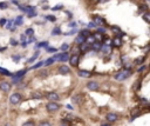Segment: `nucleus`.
I'll return each instance as SVG.
<instances>
[{"label":"nucleus","mask_w":150,"mask_h":126,"mask_svg":"<svg viewBox=\"0 0 150 126\" xmlns=\"http://www.w3.org/2000/svg\"><path fill=\"white\" fill-rule=\"evenodd\" d=\"M131 73H132L131 70H126V68H124L123 71L115 74V75H114V79L117 80V81H123V80L128 79L129 77H131Z\"/></svg>","instance_id":"f257e3e1"},{"label":"nucleus","mask_w":150,"mask_h":126,"mask_svg":"<svg viewBox=\"0 0 150 126\" xmlns=\"http://www.w3.org/2000/svg\"><path fill=\"white\" fill-rule=\"evenodd\" d=\"M21 100H22V94H21V93L15 92V93H13V94L9 97V103H11L12 105L19 104Z\"/></svg>","instance_id":"f03ea898"},{"label":"nucleus","mask_w":150,"mask_h":126,"mask_svg":"<svg viewBox=\"0 0 150 126\" xmlns=\"http://www.w3.org/2000/svg\"><path fill=\"white\" fill-rule=\"evenodd\" d=\"M60 107H61V105L55 103V102H49V103H47V105H46V108L48 112H56Z\"/></svg>","instance_id":"7ed1b4c3"},{"label":"nucleus","mask_w":150,"mask_h":126,"mask_svg":"<svg viewBox=\"0 0 150 126\" xmlns=\"http://www.w3.org/2000/svg\"><path fill=\"white\" fill-rule=\"evenodd\" d=\"M12 89V85L8 83V81H1L0 83V91H3V92H9V90Z\"/></svg>","instance_id":"20e7f679"},{"label":"nucleus","mask_w":150,"mask_h":126,"mask_svg":"<svg viewBox=\"0 0 150 126\" xmlns=\"http://www.w3.org/2000/svg\"><path fill=\"white\" fill-rule=\"evenodd\" d=\"M83 95L82 94H75L72 98V102H73V104H75V105H82V103H83Z\"/></svg>","instance_id":"39448f33"},{"label":"nucleus","mask_w":150,"mask_h":126,"mask_svg":"<svg viewBox=\"0 0 150 126\" xmlns=\"http://www.w3.org/2000/svg\"><path fill=\"white\" fill-rule=\"evenodd\" d=\"M47 97V99H48L49 102H59L60 100V95L58 94V93H55V92H51V93H48V94L46 95Z\"/></svg>","instance_id":"423d86ee"},{"label":"nucleus","mask_w":150,"mask_h":126,"mask_svg":"<svg viewBox=\"0 0 150 126\" xmlns=\"http://www.w3.org/2000/svg\"><path fill=\"white\" fill-rule=\"evenodd\" d=\"M87 89L90 90V91H97L98 90V83L97 81H94V80L88 81V83H87Z\"/></svg>","instance_id":"0eeeda50"},{"label":"nucleus","mask_w":150,"mask_h":126,"mask_svg":"<svg viewBox=\"0 0 150 126\" xmlns=\"http://www.w3.org/2000/svg\"><path fill=\"white\" fill-rule=\"evenodd\" d=\"M58 72L60 74H63V75H66V74L71 73V68L68 67L67 65H61V66L58 68Z\"/></svg>","instance_id":"6e6552de"},{"label":"nucleus","mask_w":150,"mask_h":126,"mask_svg":"<svg viewBox=\"0 0 150 126\" xmlns=\"http://www.w3.org/2000/svg\"><path fill=\"white\" fill-rule=\"evenodd\" d=\"M106 119H107L108 123H115V121H117V119H119V116H117L116 113H108L107 116H106Z\"/></svg>","instance_id":"1a4fd4ad"},{"label":"nucleus","mask_w":150,"mask_h":126,"mask_svg":"<svg viewBox=\"0 0 150 126\" xmlns=\"http://www.w3.org/2000/svg\"><path fill=\"white\" fill-rule=\"evenodd\" d=\"M79 54H73L72 57H69V62H71L72 66H77L79 65Z\"/></svg>","instance_id":"9d476101"},{"label":"nucleus","mask_w":150,"mask_h":126,"mask_svg":"<svg viewBox=\"0 0 150 126\" xmlns=\"http://www.w3.org/2000/svg\"><path fill=\"white\" fill-rule=\"evenodd\" d=\"M111 45H113L114 47H121L122 46V39L120 37H115L111 40Z\"/></svg>","instance_id":"9b49d317"},{"label":"nucleus","mask_w":150,"mask_h":126,"mask_svg":"<svg viewBox=\"0 0 150 126\" xmlns=\"http://www.w3.org/2000/svg\"><path fill=\"white\" fill-rule=\"evenodd\" d=\"M69 57H71V55L68 54L67 52H63L62 54H60V57H59V59H58V61L66 62V61H68V60H69Z\"/></svg>","instance_id":"f8f14e48"},{"label":"nucleus","mask_w":150,"mask_h":126,"mask_svg":"<svg viewBox=\"0 0 150 126\" xmlns=\"http://www.w3.org/2000/svg\"><path fill=\"white\" fill-rule=\"evenodd\" d=\"M77 75H79L80 78H89L92 75V73L89 71H83V70H81V71L77 72Z\"/></svg>","instance_id":"ddd939ff"},{"label":"nucleus","mask_w":150,"mask_h":126,"mask_svg":"<svg viewBox=\"0 0 150 126\" xmlns=\"http://www.w3.org/2000/svg\"><path fill=\"white\" fill-rule=\"evenodd\" d=\"M75 41H76V44H79V45H82V44L86 43V38L83 37V35H81V34H79L76 37V39H75Z\"/></svg>","instance_id":"4468645a"},{"label":"nucleus","mask_w":150,"mask_h":126,"mask_svg":"<svg viewBox=\"0 0 150 126\" xmlns=\"http://www.w3.org/2000/svg\"><path fill=\"white\" fill-rule=\"evenodd\" d=\"M101 49L103 51L104 53H107V54H109V53L111 52V46H110V45H107V44H104L103 46H101Z\"/></svg>","instance_id":"2eb2a0df"},{"label":"nucleus","mask_w":150,"mask_h":126,"mask_svg":"<svg viewBox=\"0 0 150 126\" xmlns=\"http://www.w3.org/2000/svg\"><path fill=\"white\" fill-rule=\"evenodd\" d=\"M95 41H96V40H95L94 35H89L88 38H86V44H88V45H93Z\"/></svg>","instance_id":"dca6fc26"},{"label":"nucleus","mask_w":150,"mask_h":126,"mask_svg":"<svg viewBox=\"0 0 150 126\" xmlns=\"http://www.w3.org/2000/svg\"><path fill=\"white\" fill-rule=\"evenodd\" d=\"M80 51H81V52H86V51H88V48H89V45L88 44H82V45H80Z\"/></svg>","instance_id":"f3484780"},{"label":"nucleus","mask_w":150,"mask_h":126,"mask_svg":"<svg viewBox=\"0 0 150 126\" xmlns=\"http://www.w3.org/2000/svg\"><path fill=\"white\" fill-rule=\"evenodd\" d=\"M143 20H144L145 22H148V24L150 22V13H149V12H145V13L143 14Z\"/></svg>","instance_id":"a211bd4d"},{"label":"nucleus","mask_w":150,"mask_h":126,"mask_svg":"<svg viewBox=\"0 0 150 126\" xmlns=\"http://www.w3.org/2000/svg\"><path fill=\"white\" fill-rule=\"evenodd\" d=\"M39 77H40V78H46V77H48V71H47V70L40 71V72H39Z\"/></svg>","instance_id":"6ab92c4d"},{"label":"nucleus","mask_w":150,"mask_h":126,"mask_svg":"<svg viewBox=\"0 0 150 126\" xmlns=\"http://www.w3.org/2000/svg\"><path fill=\"white\" fill-rule=\"evenodd\" d=\"M93 22H94V24L97 26V25L103 24V22H104V19H102V18H95V20H94Z\"/></svg>","instance_id":"aec40b11"},{"label":"nucleus","mask_w":150,"mask_h":126,"mask_svg":"<svg viewBox=\"0 0 150 126\" xmlns=\"http://www.w3.org/2000/svg\"><path fill=\"white\" fill-rule=\"evenodd\" d=\"M145 60V57H140V58H137V59H135V64L136 65H140V64H142V62Z\"/></svg>","instance_id":"412c9836"},{"label":"nucleus","mask_w":150,"mask_h":126,"mask_svg":"<svg viewBox=\"0 0 150 126\" xmlns=\"http://www.w3.org/2000/svg\"><path fill=\"white\" fill-rule=\"evenodd\" d=\"M111 30H113V32H114L115 34H116L117 37H120V35H122V31H120V28H119V27H113Z\"/></svg>","instance_id":"4be33fe9"},{"label":"nucleus","mask_w":150,"mask_h":126,"mask_svg":"<svg viewBox=\"0 0 150 126\" xmlns=\"http://www.w3.org/2000/svg\"><path fill=\"white\" fill-rule=\"evenodd\" d=\"M0 73L5 74V75H11V77H12V73H11L9 71H7V70H5V68H3V67H0Z\"/></svg>","instance_id":"5701e85b"},{"label":"nucleus","mask_w":150,"mask_h":126,"mask_svg":"<svg viewBox=\"0 0 150 126\" xmlns=\"http://www.w3.org/2000/svg\"><path fill=\"white\" fill-rule=\"evenodd\" d=\"M15 25L18 26V25H22L24 24V21H22V17L21 16H19V17H16V19H15Z\"/></svg>","instance_id":"b1692460"},{"label":"nucleus","mask_w":150,"mask_h":126,"mask_svg":"<svg viewBox=\"0 0 150 126\" xmlns=\"http://www.w3.org/2000/svg\"><path fill=\"white\" fill-rule=\"evenodd\" d=\"M92 47H93V49H96V51H97V49L101 48V44H100V43H96V41H95V43L92 45Z\"/></svg>","instance_id":"393cba45"},{"label":"nucleus","mask_w":150,"mask_h":126,"mask_svg":"<svg viewBox=\"0 0 150 126\" xmlns=\"http://www.w3.org/2000/svg\"><path fill=\"white\" fill-rule=\"evenodd\" d=\"M80 34H81V35H83L85 38H88L89 35H92V34H90V32H89L88 30H86V31H81V33H80Z\"/></svg>","instance_id":"a878e982"},{"label":"nucleus","mask_w":150,"mask_h":126,"mask_svg":"<svg viewBox=\"0 0 150 126\" xmlns=\"http://www.w3.org/2000/svg\"><path fill=\"white\" fill-rule=\"evenodd\" d=\"M32 95H33V98H35V99H41L42 98V95H41V93L40 92H33L32 93Z\"/></svg>","instance_id":"bb28decb"},{"label":"nucleus","mask_w":150,"mask_h":126,"mask_svg":"<svg viewBox=\"0 0 150 126\" xmlns=\"http://www.w3.org/2000/svg\"><path fill=\"white\" fill-rule=\"evenodd\" d=\"M68 48H69V45H68V44H62L61 47H60V49H61V51H63V52H67Z\"/></svg>","instance_id":"cd10ccee"},{"label":"nucleus","mask_w":150,"mask_h":126,"mask_svg":"<svg viewBox=\"0 0 150 126\" xmlns=\"http://www.w3.org/2000/svg\"><path fill=\"white\" fill-rule=\"evenodd\" d=\"M42 65H43V62H42V61H39V62H38V64L33 65V66H32V67H31V70H37L38 67H41Z\"/></svg>","instance_id":"c85d7f7f"},{"label":"nucleus","mask_w":150,"mask_h":126,"mask_svg":"<svg viewBox=\"0 0 150 126\" xmlns=\"http://www.w3.org/2000/svg\"><path fill=\"white\" fill-rule=\"evenodd\" d=\"M38 57H39V51H38V52H35V54H34L33 57H32V58L29 59V60H27V62H32V61H34V60H35V59H37Z\"/></svg>","instance_id":"c756f323"},{"label":"nucleus","mask_w":150,"mask_h":126,"mask_svg":"<svg viewBox=\"0 0 150 126\" xmlns=\"http://www.w3.org/2000/svg\"><path fill=\"white\" fill-rule=\"evenodd\" d=\"M53 62H54V59H53V58H49V59H47V60L43 62V64L46 65V66H49V65H52Z\"/></svg>","instance_id":"7c9ffc66"},{"label":"nucleus","mask_w":150,"mask_h":126,"mask_svg":"<svg viewBox=\"0 0 150 126\" xmlns=\"http://www.w3.org/2000/svg\"><path fill=\"white\" fill-rule=\"evenodd\" d=\"M140 12H148L147 5H141V6H140Z\"/></svg>","instance_id":"2f4dec72"},{"label":"nucleus","mask_w":150,"mask_h":126,"mask_svg":"<svg viewBox=\"0 0 150 126\" xmlns=\"http://www.w3.org/2000/svg\"><path fill=\"white\" fill-rule=\"evenodd\" d=\"M48 46V43L47 41H42V43H40V44H38V48H40V47H47Z\"/></svg>","instance_id":"473e14b6"},{"label":"nucleus","mask_w":150,"mask_h":126,"mask_svg":"<svg viewBox=\"0 0 150 126\" xmlns=\"http://www.w3.org/2000/svg\"><path fill=\"white\" fill-rule=\"evenodd\" d=\"M46 51L48 53H55L56 52V48H54V47H46Z\"/></svg>","instance_id":"72a5a7b5"},{"label":"nucleus","mask_w":150,"mask_h":126,"mask_svg":"<svg viewBox=\"0 0 150 126\" xmlns=\"http://www.w3.org/2000/svg\"><path fill=\"white\" fill-rule=\"evenodd\" d=\"M46 19H47V20H49V21H52V22L56 21V18H55L54 16H47V17H46Z\"/></svg>","instance_id":"f704fd0d"},{"label":"nucleus","mask_w":150,"mask_h":126,"mask_svg":"<svg viewBox=\"0 0 150 126\" xmlns=\"http://www.w3.org/2000/svg\"><path fill=\"white\" fill-rule=\"evenodd\" d=\"M12 58H13V61L14 62H19L20 59H21V57H20V55H13Z\"/></svg>","instance_id":"c9c22d12"},{"label":"nucleus","mask_w":150,"mask_h":126,"mask_svg":"<svg viewBox=\"0 0 150 126\" xmlns=\"http://www.w3.org/2000/svg\"><path fill=\"white\" fill-rule=\"evenodd\" d=\"M141 116V112H136V113H134V116H132L131 118H130V121H132V120H135V118H137Z\"/></svg>","instance_id":"e433bc0d"},{"label":"nucleus","mask_w":150,"mask_h":126,"mask_svg":"<svg viewBox=\"0 0 150 126\" xmlns=\"http://www.w3.org/2000/svg\"><path fill=\"white\" fill-rule=\"evenodd\" d=\"M22 126H35V124H34V121H26L22 124Z\"/></svg>","instance_id":"4c0bfd02"},{"label":"nucleus","mask_w":150,"mask_h":126,"mask_svg":"<svg viewBox=\"0 0 150 126\" xmlns=\"http://www.w3.org/2000/svg\"><path fill=\"white\" fill-rule=\"evenodd\" d=\"M52 33L53 34H61V30H60L59 27H55V28H54V31H53Z\"/></svg>","instance_id":"58836bf2"},{"label":"nucleus","mask_w":150,"mask_h":126,"mask_svg":"<svg viewBox=\"0 0 150 126\" xmlns=\"http://www.w3.org/2000/svg\"><path fill=\"white\" fill-rule=\"evenodd\" d=\"M26 34H27V35H33V34H34L33 28H28L27 31H26Z\"/></svg>","instance_id":"ea45409f"},{"label":"nucleus","mask_w":150,"mask_h":126,"mask_svg":"<svg viewBox=\"0 0 150 126\" xmlns=\"http://www.w3.org/2000/svg\"><path fill=\"white\" fill-rule=\"evenodd\" d=\"M97 32H98V34H104V33H106V30H104V28H102V27H98Z\"/></svg>","instance_id":"a19ab883"},{"label":"nucleus","mask_w":150,"mask_h":126,"mask_svg":"<svg viewBox=\"0 0 150 126\" xmlns=\"http://www.w3.org/2000/svg\"><path fill=\"white\" fill-rule=\"evenodd\" d=\"M39 126H52V124L48 123V121H43V123H41Z\"/></svg>","instance_id":"79ce46f5"},{"label":"nucleus","mask_w":150,"mask_h":126,"mask_svg":"<svg viewBox=\"0 0 150 126\" xmlns=\"http://www.w3.org/2000/svg\"><path fill=\"white\" fill-rule=\"evenodd\" d=\"M144 70H147V66H145V65H142V66H141L140 68H138L137 71H138V72H143Z\"/></svg>","instance_id":"37998d69"},{"label":"nucleus","mask_w":150,"mask_h":126,"mask_svg":"<svg viewBox=\"0 0 150 126\" xmlns=\"http://www.w3.org/2000/svg\"><path fill=\"white\" fill-rule=\"evenodd\" d=\"M0 8H1V9L7 8V4H5V3H0Z\"/></svg>","instance_id":"c03bdc74"},{"label":"nucleus","mask_w":150,"mask_h":126,"mask_svg":"<svg viewBox=\"0 0 150 126\" xmlns=\"http://www.w3.org/2000/svg\"><path fill=\"white\" fill-rule=\"evenodd\" d=\"M62 7H63V6H62V5H58V6H54L52 9H53V11H56V9H61Z\"/></svg>","instance_id":"a18cd8bd"},{"label":"nucleus","mask_w":150,"mask_h":126,"mask_svg":"<svg viewBox=\"0 0 150 126\" xmlns=\"http://www.w3.org/2000/svg\"><path fill=\"white\" fill-rule=\"evenodd\" d=\"M5 24H6V19H5V18H1V19H0V25H1V26H4Z\"/></svg>","instance_id":"49530a36"},{"label":"nucleus","mask_w":150,"mask_h":126,"mask_svg":"<svg viewBox=\"0 0 150 126\" xmlns=\"http://www.w3.org/2000/svg\"><path fill=\"white\" fill-rule=\"evenodd\" d=\"M11 44H12L13 46H15V45H16V44H18V43H16V40H14V39H12V40H11Z\"/></svg>","instance_id":"de8ad7c7"},{"label":"nucleus","mask_w":150,"mask_h":126,"mask_svg":"<svg viewBox=\"0 0 150 126\" xmlns=\"http://www.w3.org/2000/svg\"><path fill=\"white\" fill-rule=\"evenodd\" d=\"M34 16H37V13H35V12H31V13H28V17H34Z\"/></svg>","instance_id":"09e8293b"},{"label":"nucleus","mask_w":150,"mask_h":126,"mask_svg":"<svg viewBox=\"0 0 150 126\" xmlns=\"http://www.w3.org/2000/svg\"><path fill=\"white\" fill-rule=\"evenodd\" d=\"M69 26H71V27H74V26H76V22H71V24H69Z\"/></svg>","instance_id":"8fccbe9b"},{"label":"nucleus","mask_w":150,"mask_h":126,"mask_svg":"<svg viewBox=\"0 0 150 126\" xmlns=\"http://www.w3.org/2000/svg\"><path fill=\"white\" fill-rule=\"evenodd\" d=\"M95 26H96V25H95L94 22H90V24H89V27H95Z\"/></svg>","instance_id":"3c124183"},{"label":"nucleus","mask_w":150,"mask_h":126,"mask_svg":"<svg viewBox=\"0 0 150 126\" xmlns=\"http://www.w3.org/2000/svg\"><path fill=\"white\" fill-rule=\"evenodd\" d=\"M107 1H109V0H98V3H101V4H103V3H107Z\"/></svg>","instance_id":"603ef678"},{"label":"nucleus","mask_w":150,"mask_h":126,"mask_svg":"<svg viewBox=\"0 0 150 126\" xmlns=\"http://www.w3.org/2000/svg\"><path fill=\"white\" fill-rule=\"evenodd\" d=\"M12 24H13V21H8V24H7V27L9 28V27H11V25H12Z\"/></svg>","instance_id":"864d4df0"},{"label":"nucleus","mask_w":150,"mask_h":126,"mask_svg":"<svg viewBox=\"0 0 150 126\" xmlns=\"http://www.w3.org/2000/svg\"><path fill=\"white\" fill-rule=\"evenodd\" d=\"M101 126H111L110 124H101Z\"/></svg>","instance_id":"5fc2aeb1"},{"label":"nucleus","mask_w":150,"mask_h":126,"mask_svg":"<svg viewBox=\"0 0 150 126\" xmlns=\"http://www.w3.org/2000/svg\"><path fill=\"white\" fill-rule=\"evenodd\" d=\"M147 1H149V0H147Z\"/></svg>","instance_id":"6e6d98bb"}]
</instances>
